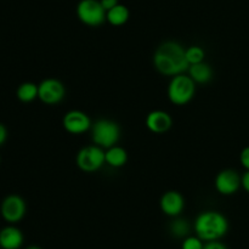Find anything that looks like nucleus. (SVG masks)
<instances>
[{
    "instance_id": "f257e3e1",
    "label": "nucleus",
    "mask_w": 249,
    "mask_h": 249,
    "mask_svg": "<svg viewBox=\"0 0 249 249\" xmlns=\"http://www.w3.org/2000/svg\"><path fill=\"white\" fill-rule=\"evenodd\" d=\"M186 49L178 41H164L153 53L155 68L163 75L174 77L189 70L190 65L185 55Z\"/></svg>"
},
{
    "instance_id": "f03ea898",
    "label": "nucleus",
    "mask_w": 249,
    "mask_h": 249,
    "mask_svg": "<svg viewBox=\"0 0 249 249\" xmlns=\"http://www.w3.org/2000/svg\"><path fill=\"white\" fill-rule=\"evenodd\" d=\"M229 221L225 215L216 211H207L195 220V231L202 241H218L226 235Z\"/></svg>"
},
{
    "instance_id": "7ed1b4c3",
    "label": "nucleus",
    "mask_w": 249,
    "mask_h": 249,
    "mask_svg": "<svg viewBox=\"0 0 249 249\" xmlns=\"http://www.w3.org/2000/svg\"><path fill=\"white\" fill-rule=\"evenodd\" d=\"M196 83L189 74H178L172 77L168 85V99L175 106H185L194 99Z\"/></svg>"
},
{
    "instance_id": "20e7f679",
    "label": "nucleus",
    "mask_w": 249,
    "mask_h": 249,
    "mask_svg": "<svg viewBox=\"0 0 249 249\" xmlns=\"http://www.w3.org/2000/svg\"><path fill=\"white\" fill-rule=\"evenodd\" d=\"M119 139H121V128L114 121L102 118L91 125L92 142L104 150L117 145Z\"/></svg>"
},
{
    "instance_id": "39448f33",
    "label": "nucleus",
    "mask_w": 249,
    "mask_h": 249,
    "mask_svg": "<svg viewBox=\"0 0 249 249\" xmlns=\"http://www.w3.org/2000/svg\"><path fill=\"white\" fill-rule=\"evenodd\" d=\"M77 167L84 173H95L104 167L106 163L105 150L97 145L85 146L78 151L75 157Z\"/></svg>"
},
{
    "instance_id": "423d86ee",
    "label": "nucleus",
    "mask_w": 249,
    "mask_h": 249,
    "mask_svg": "<svg viewBox=\"0 0 249 249\" xmlns=\"http://www.w3.org/2000/svg\"><path fill=\"white\" fill-rule=\"evenodd\" d=\"M77 16L89 27H99L106 21V10L100 0H80L77 6Z\"/></svg>"
},
{
    "instance_id": "0eeeda50",
    "label": "nucleus",
    "mask_w": 249,
    "mask_h": 249,
    "mask_svg": "<svg viewBox=\"0 0 249 249\" xmlns=\"http://www.w3.org/2000/svg\"><path fill=\"white\" fill-rule=\"evenodd\" d=\"M66 88L56 78H46L38 85V99L45 105H57L65 99Z\"/></svg>"
},
{
    "instance_id": "6e6552de",
    "label": "nucleus",
    "mask_w": 249,
    "mask_h": 249,
    "mask_svg": "<svg viewBox=\"0 0 249 249\" xmlns=\"http://www.w3.org/2000/svg\"><path fill=\"white\" fill-rule=\"evenodd\" d=\"M27 206L24 199L18 195H9L5 197L0 206L2 219L9 224H16L26 215Z\"/></svg>"
},
{
    "instance_id": "1a4fd4ad",
    "label": "nucleus",
    "mask_w": 249,
    "mask_h": 249,
    "mask_svg": "<svg viewBox=\"0 0 249 249\" xmlns=\"http://www.w3.org/2000/svg\"><path fill=\"white\" fill-rule=\"evenodd\" d=\"M62 125L67 133L72 135H80L91 129V119L85 112L79 109H72L67 112L62 118Z\"/></svg>"
},
{
    "instance_id": "9d476101",
    "label": "nucleus",
    "mask_w": 249,
    "mask_h": 249,
    "mask_svg": "<svg viewBox=\"0 0 249 249\" xmlns=\"http://www.w3.org/2000/svg\"><path fill=\"white\" fill-rule=\"evenodd\" d=\"M215 190L224 196H231L236 194L242 186V178L236 170L224 169L218 173L215 178Z\"/></svg>"
},
{
    "instance_id": "9b49d317",
    "label": "nucleus",
    "mask_w": 249,
    "mask_h": 249,
    "mask_svg": "<svg viewBox=\"0 0 249 249\" xmlns=\"http://www.w3.org/2000/svg\"><path fill=\"white\" fill-rule=\"evenodd\" d=\"M160 211L168 216L177 218L182 213L185 208V198L180 192L170 190L164 192L160 201Z\"/></svg>"
},
{
    "instance_id": "f8f14e48",
    "label": "nucleus",
    "mask_w": 249,
    "mask_h": 249,
    "mask_svg": "<svg viewBox=\"0 0 249 249\" xmlns=\"http://www.w3.org/2000/svg\"><path fill=\"white\" fill-rule=\"evenodd\" d=\"M148 130L153 134H165L173 125V119L168 112L162 109H155L150 112L145 119Z\"/></svg>"
},
{
    "instance_id": "ddd939ff",
    "label": "nucleus",
    "mask_w": 249,
    "mask_h": 249,
    "mask_svg": "<svg viewBox=\"0 0 249 249\" xmlns=\"http://www.w3.org/2000/svg\"><path fill=\"white\" fill-rule=\"evenodd\" d=\"M23 243V233L15 226H6L0 231V246L4 249H18Z\"/></svg>"
},
{
    "instance_id": "4468645a",
    "label": "nucleus",
    "mask_w": 249,
    "mask_h": 249,
    "mask_svg": "<svg viewBox=\"0 0 249 249\" xmlns=\"http://www.w3.org/2000/svg\"><path fill=\"white\" fill-rule=\"evenodd\" d=\"M187 72H189V75L196 84H207V83L213 79L214 74L211 66L204 62V61L203 62L195 63V65H190Z\"/></svg>"
},
{
    "instance_id": "2eb2a0df",
    "label": "nucleus",
    "mask_w": 249,
    "mask_h": 249,
    "mask_svg": "<svg viewBox=\"0 0 249 249\" xmlns=\"http://www.w3.org/2000/svg\"><path fill=\"white\" fill-rule=\"evenodd\" d=\"M106 156V164L112 168H122L128 162V152L122 146L114 145L105 151Z\"/></svg>"
},
{
    "instance_id": "dca6fc26",
    "label": "nucleus",
    "mask_w": 249,
    "mask_h": 249,
    "mask_svg": "<svg viewBox=\"0 0 249 249\" xmlns=\"http://www.w3.org/2000/svg\"><path fill=\"white\" fill-rule=\"evenodd\" d=\"M129 16H130V14H129L128 7L122 4L116 5L106 12L107 22L114 27H121L125 24L128 22Z\"/></svg>"
},
{
    "instance_id": "f3484780",
    "label": "nucleus",
    "mask_w": 249,
    "mask_h": 249,
    "mask_svg": "<svg viewBox=\"0 0 249 249\" xmlns=\"http://www.w3.org/2000/svg\"><path fill=\"white\" fill-rule=\"evenodd\" d=\"M17 99L23 104H29L38 97V85L32 82H24L17 88Z\"/></svg>"
},
{
    "instance_id": "a211bd4d",
    "label": "nucleus",
    "mask_w": 249,
    "mask_h": 249,
    "mask_svg": "<svg viewBox=\"0 0 249 249\" xmlns=\"http://www.w3.org/2000/svg\"><path fill=\"white\" fill-rule=\"evenodd\" d=\"M190 230H191V226H190L189 221L185 219H174L169 225L170 233L177 238H186L189 236Z\"/></svg>"
},
{
    "instance_id": "6ab92c4d",
    "label": "nucleus",
    "mask_w": 249,
    "mask_h": 249,
    "mask_svg": "<svg viewBox=\"0 0 249 249\" xmlns=\"http://www.w3.org/2000/svg\"><path fill=\"white\" fill-rule=\"evenodd\" d=\"M185 55H186V60L189 65H195V63L203 62L204 57H206V51L201 46L194 45L185 50Z\"/></svg>"
},
{
    "instance_id": "aec40b11",
    "label": "nucleus",
    "mask_w": 249,
    "mask_h": 249,
    "mask_svg": "<svg viewBox=\"0 0 249 249\" xmlns=\"http://www.w3.org/2000/svg\"><path fill=\"white\" fill-rule=\"evenodd\" d=\"M203 242L198 236L197 237L187 236L182 242V249H203Z\"/></svg>"
},
{
    "instance_id": "412c9836",
    "label": "nucleus",
    "mask_w": 249,
    "mask_h": 249,
    "mask_svg": "<svg viewBox=\"0 0 249 249\" xmlns=\"http://www.w3.org/2000/svg\"><path fill=\"white\" fill-rule=\"evenodd\" d=\"M240 162L243 165V168L249 170V146L245 147L240 155Z\"/></svg>"
},
{
    "instance_id": "4be33fe9",
    "label": "nucleus",
    "mask_w": 249,
    "mask_h": 249,
    "mask_svg": "<svg viewBox=\"0 0 249 249\" xmlns=\"http://www.w3.org/2000/svg\"><path fill=\"white\" fill-rule=\"evenodd\" d=\"M203 249H228L224 243L219 242V241H209L203 246Z\"/></svg>"
},
{
    "instance_id": "5701e85b",
    "label": "nucleus",
    "mask_w": 249,
    "mask_h": 249,
    "mask_svg": "<svg viewBox=\"0 0 249 249\" xmlns=\"http://www.w3.org/2000/svg\"><path fill=\"white\" fill-rule=\"evenodd\" d=\"M100 2H101V5L104 6V9L106 10V12L108 11V10H111L112 7H114L116 5H118V0H100Z\"/></svg>"
},
{
    "instance_id": "b1692460",
    "label": "nucleus",
    "mask_w": 249,
    "mask_h": 249,
    "mask_svg": "<svg viewBox=\"0 0 249 249\" xmlns=\"http://www.w3.org/2000/svg\"><path fill=\"white\" fill-rule=\"evenodd\" d=\"M7 139V129L6 126L2 123H0V146H2L5 143Z\"/></svg>"
},
{
    "instance_id": "393cba45",
    "label": "nucleus",
    "mask_w": 249,
    "mask_h": 249,
    "mask_svg": "<svg viewBox=\"0 0 249 249\" xmlns=\"http://www.w3.org/2000/svg\"><path fill=\"white\" fill-rule=\"evenodd\" d=\"M242 187L249 194V170L243 174L242 177Z\"/></svg>"
},
{
    "instance_id": "a878e982",
    "label": "nucleus",
    "mask_w": 249,
    "mask_h": 249,
    "mask_svg": "<svg viewBox=\"0 0 249 249\" xmlns=\"http://www.w3.org/2000/svg\"><path fill=\"white\" fill-rule=\"evenodd\" d=\"M27 249H41V248L38 247V246H31V247H28Z\"/></svg>"
},
{
    "instance_id": "bb28decb",
    "label": "nucleus",
    "mask_w": 249,
    "mask_h": 249,
    "mask_svg": "<svg viewBox=\"0 0 249 249\" xmlns=\"http://www.w3.org/2000/svg\"><path fill=\"white\" fill-rule=\"evenodd\" d=\"M0 162H1V158H0Z\"/></svg>"
}]
</instances>
